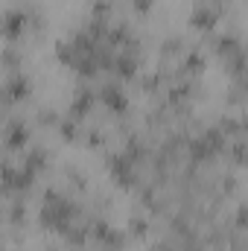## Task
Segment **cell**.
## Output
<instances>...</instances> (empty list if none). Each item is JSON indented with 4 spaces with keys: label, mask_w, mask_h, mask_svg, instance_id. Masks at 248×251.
Wrapping results in <instances>:
<instances>
[{
    "label": "cell",
    "mask_w": 248,
    "mask_h": 251,
    "mask_svg": "<svg viewBox=\"0 0 248 251\" xmlns=\"http://www.w3.org/2000/svg\"><path fill=\"white\" fill-rule=\"evenodd\" d=\"M24 29H26V15H24L21 9H9V12L3 15V21H0V32H3L6 38H18Z\"/></svg>",
    "instance_id": "1"
}]
</instances>
